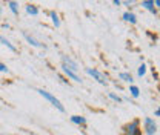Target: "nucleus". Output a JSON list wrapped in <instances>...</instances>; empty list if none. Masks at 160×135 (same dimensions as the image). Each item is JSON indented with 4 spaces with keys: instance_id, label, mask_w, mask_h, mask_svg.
Segmentation results:
<instances>
[{
    "instance_id": "obj_12",
    "label": "nucleus",
    "mask_w": 160,
    "mask_h": 135,
    "mask_svg": "<svg viewBox=\"0 0 160 135\" xmlns=\"http://www.w3.org/2000/svg\"><path fill=\"white\" fill-rule=\"evenodd\" d=\"M71 121L74 123V124H86V118L85 117H82V115H72L71 117Z\"/></svg>"
},
{
    "instance_id": "obj_16",
    "label": "nucleus",
    "mask_w": 160,
    "mask_h": 135,
    "mask_svg": "<svg viewBox=\"0 0 160 135\" xmlns=\"http://www.w3.org/2000/svg\"><path fill=\"white\" fill-rule=\"evenodd\" d=\"M129 94L134 97V98H137V97L140 95V89L137 88V86H134V84H131L129 86Z\"/></svg>"
},
{
    "instance_id": "obj_10",
    "label": "nucleus",
    "mask_w": 160,
    "mask_h": 135,
    "mask_svg": "<svg viewBox=\"0 0 160 135\" xmlns=\"http://www.w3.org/2000/svg\"><path fill=\"white\" fill-rule=\"evenodd\" d=\"M0 43H2V45H5L6 48H9L12 52H16V51H17V48H16V46H14V45H12L9 40L6 39V37H3V36H2V32H0Z\"/></svg>"
},
{
    "instance_id": "obj_6",
    "label": "nucleus",
    "mask_w": 160,
    "mask_h": 135,
    "mask_svg": "<svg viewBox=\"0 0 160 135\" xmlns=\"http://www.w3.org/2000/svg\"><path fill=\"white\" fill-rule=\"evenodd\" d=\"M22 36L25 37V40H26L31 46H34V48H43V43H40L36 37H32V36H31V34H28L26 31H23V32H22Z\"/></svg>"
},
{
    "instance_id": "obj_19",
    "label": "nucleus",
    "mask_w": 160,
    "mask_h": 135,
    "mask_svg": "<svg viewBox=\"0 0 160 135\" xmlns=\"http://www.w3.org/2000/svg\"><path fill=\"white\" fill-rule=\"evenodd\" d=\"M0 72H6V74L9 72V69L6 68V65H5V63H2V61H0Z\"/></svg>"
},
{
    "instance_id": "obj_20",
    "label": "nucleus",
    "mask_w": 160,
    "mask_h": 135,
    "mask_svg": "<svg viewBox=\"0 0 160 135\" xmlns=\"http://www.w3.org/2000/svg\"><path fill=\"white\" fill-rule=\"evenodd\" d=\"M154 115H156V117H159V115H160V109H159V108H157V109L154 111Z\"/></svg>"
},
{
    "instance_id": "obj_13",
    "label": "nucleus",
    "mask_w": 160,
    "mask_h": 135,
    "mask_svg": "<svg viewBox=\"0 0 160 135\" xmlns=\"http://www.w3.org/2000/svg\"><path fill=\"white\" fill-rule=\"evenodd\" d=\"M8 6L14 16H19V3L17 2H8Z\"/></svg>"
},
{
    "instance_id": "obj_11",
    "label": "nucleus",
    "mask_w": 160,
    "mask_h": 135,
    "mask_svg": "<svg viewBox=\"0 0 160 135\" xmlns=\"http://www.w3.org/2000/svg\"><path fill=\"white\" fill-rule=\"evenodd\" d=\"M25 11H26V14H29V16H39V8L36 6V5H26L25 6Z\"/></svg>"
},
{
    "instance_id": "obj_14",
    "label": "nucleus",
    "mask_w": 160,
    "mask_h": 135,
    "mask_svg": "<svg viewBox=\"0 0 160 135\" xmlns=\"http://www.w3.org/2000/svg\"><path fill=\"white\" fill-rule=\"evenodd\" d=\"M49 16H51V20H52V25H54L56 28H59V26H60L59 14H57L56 11H51V12H49Z\"/></svg>"
},
{
    "instance_id": "obj_17",
    "label": "nucleus",
    "mask_w": 160,
    "mask_h": 135,
    "mask_svg": "<svg viewBox=\"0 0 160 135\" xmlns=\"http://www.w3.org/2000/svg\"><path fill=\"white\" fill-rule=\"evenodd\" d=\"M145 74H146V65L142 63V65L139 66V69H137V75H139V77H143Z\"/></svg>"
},
{
    "instance_id": "obj_1",
    "label": "nucleus",
    "mask_w": 160,
    "mask_h": 135,
    "mask_svg": "<svg viewBox=\"0 0 160 135\" xmlns=\"http://www.w3.org/2000/svg\"><path fill=\"white\" fill-rule=\"evenodd\" d=\"M37 92H39L40 95L43 97L45 100H48L57 111H60V112H65V106L62 104V101H60L59 98H56V97L52 95L51 92H48V91H45V89H37Z\"/></svg>"
},
{
    "instance_id": "obj_21",
    "label": "nucleus",
    "mask_w": 160,
    "mask_h": 135,
    "mask_svg": "<svg viewBox=\"0 0 160 135\" xmlns=\"http://www.w3.org/2000/svg\"><path fill=\"white\" fill-rule=\"evenodd\" d=\"M112 3H114V5H116V6H119L120 3H122V2H120V0H114V2H112Z\"/></svg>"
},
{
    "instance_id": "obj_15",
    "label": "nucleus",
    "mask_w": 160,
    "mask_h": 135,
    "mask_svg": "<svg viewBox=\"0 0 160 135\" xmlns=\"http://www.w3.org/2000/svg\"><path fill=\"white\" fill-rule=\"evenodd\" d=\"M119 78L122 81H126V83H132V75L129 72H120L119 74Z\"/></svg>"
},
{
    "instance_id": "obj_3",
    "label": "nucleus",
    "mask_w": 160,
    "mask_h": 135,
    "mask_svg": "<svg viewBox=\"0 0 160 135\" xmlns=\"http://www.w3.org/2000/svg\"><path fill=\"white\" fill-rule=\"evenodd\" d=\"M85 72H86L88 75L94 77L100 84H105V86L108 84V77H106L105 74H102L100 71H97V69H94V68H86V69H85Z\"/></svg>"
},
{
    "instance_id": "obj_4",
    "label": "nucleus",
    "mask_w": 160,
    "mask_h": 135,
    "mask_svg": "<svg viewBox=\"0 0 160 135\" xmlns=\"http://www.w3.org/2000/svg\"><path fill=\"white\" fill-rule=\"evenodd\" d=\"M143 126H145V132L146 135H156L157 134V123L149 118V117H145L143 118Z\"/></svg>"
},
{
    "instance_id": "obj_9",
    "label": "nucleus",
    "mask_w": 160,
    "mask_h": 135,
    "mask_svg": "<svg viewBox=\"0 0 160 135\" xmlns=\"http://www.w3.org/2000/svg\"><path fill=\"white\" fill-rule=\"evenodd\" d=\"M123 20H125V22H128V23H131V25H136V23H137V17H136V14H132V12H129V11L123 12Z\"/></svg>"
},
{
    "instance_id": "obj_7",
    "label": "nucleus",
    "mask_w": 160,
    "mask_h": 135,
    "mask_svg": "<svg viewBox=\"0 0 160 135\" xmlns=\"http://www.w3.org/2000/svg\"><path fill=\"white\" fill-rule=\"evenodd\" d=\"M60 68H62V72H63V74H65V75H66L68 78H71V80H72V81H76V83H82V78H80L79 75L76 74V72L69 71V69H68V68H65L63 65H62Z\"/></svg>"
},
{
    "instance_id": "obj_5",
    "label": "nucleus",
    "mask_w": 160,
    "mask_h": 135,
    "mask_svg": "<svg viewBox=\"0 0 160 135\" xmlns=\"http://www.w3.org/2000/svg\"><path fill=\"white\" fill-rule=\"evenodd\" d=\"M62 65H63L65 68H68L69 71L76 72V74H77V71H79V65H77V61L72 60L69 55H62Z\"/></svg>"
},
{
    "instance_id": "obj_22",
    "label": "nucleus",
    "mask_w": 160,
    "mask_h": 135,
    "mask_svg": "<svg viewBox=\"0 0 160 135\" xmlns=\"http://www.w3.org/2000/svg\"><path fill=\"white\" fill-rule=\"evenodd\" d=\"M2 12H3V6H2V3H0V16H2Z\"/></svg>"
},
{
    "instance_id": "obj_2",
    "label": "nucleus",
    "mask_w": 160,
    "mask_h": 135,
    "mask_svg": "<svg viewBox=\"0 0 160 135\" xmlns=\"http://www.w3.org/2000/svg\"><path fill=\"white\" fill-rule=\"evenodd\" d=\"M123 135H142L139 120H132L131 123H128V124L123 128Z\"/></svg>"
},
{
    "instance_id": "obj_8",
    "label": "nucleus",
    "mask_w": 160,
    "mask_h": 135,
    "mask_svg": "<svg viewBox=\"0 0 160 135\" xmlns=\"http://www.w3.org/2000/svg\"><path fill=\"white\" fill-rule=\"evenodd\" d=\"M142 6H143L145 9H148L149 12L157 14V9L154 8V2H152V0H143V2H142Z\"/></svg>"
},
{
    "instance_id": "obj_18",
    "label": "nucleus",
    "mask_w": 160,
    "mask_h": 135,
    "mask_svg": "<svg viewBox=\"0 0 160 135\" xmlns=\"http://www.w3.org/2000/svg\"><path fill=\"white\" fill-rule=\"evenodd\" d=\"M108 95H109V98H111V100H114V101H117V103H122V98H120L117 94H114V92H109Z\"/></svg>"
}]
</instances>
